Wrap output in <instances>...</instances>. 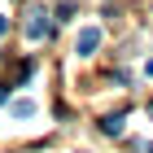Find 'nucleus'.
Returning <instances> with one entry per match:
<instances>
[{
    "instance_id": "nucleus-1",
    "label": "nucleus",
    "mask_w": 153,
    "mask_h": 153,
    "mask_svg": "<svg viewBox=\"0 0 153 153\" xmlns=\"http://www.w3.org/2000/svg\"><path fill=\"white\" fill-rule=\"evenodd\" d=\"M44 35H53V18L44 9H31L26 13V39H44Z\"/></svg>"
},
{
    "instance_id": "nucleus-2",
    "label": "nucleus",
    "mask_w": 153,
    "mask_h": 153,
    "mask_svg": "<svg viewBox=\"0 0 153 153\" xmlns=\"http://www.w3.org/2000/svg\"><path fill=\"white\" fill-rule=\"evenodd\" d=\"M96 48H101V31H96V26H83V31H79V44H74V53H79V57H92Z\"/></svg>"
},
{
    "instance_id": "nucleus-3",
    "label": "nucleus",
    "mask_w": 153,
    "mask_h": 153,
    "mask_svg": "<svg viewBox=\"0 0 153 153\" xmlns=\"http://www.w3.org/2000/svg\"><path fill=\"white\" fill-rule=\"evenodd\" d=\"M101 131H105V136H118V131H123V114H109V118H101Z\"/></svg>"
},
{
    "instance_id": "nucleus-4",
    "label": "nucleus",
    "mask_w": 153,
    "mask_h": 153,
    "mask_svg": "<svg viewBox=\"0 0 153 153\" xmlns=\"http://www.w3.org/2000/svg\"><path fill=\"white\" fill-rule=\"evenodd\" d=\"M13 114H18V118H31L35 105H31V101H13Z\"/></svg>"
},
{
    "instance_id": "nucleus-5",
    "label": "nucleus",
    "mask_w": 153,
    "mask_h": 153,
    "mask_svg": "<svg viewBox=\"0 0 153 153\" xmlns=\"http://www.w3.org/2000/svg\"><path fill=\"white\" fill-rule=\"evenodd\" d=\"M70 13H74V0H66V4H57V22H66Z\"/></svg>"
},
{
    "instance_id": "nucleus-6",
    "label": "nucleus",
    "mask_w": 153,
    "mask_h": 153,
    "mask_svg": "<svg viewBox=\"0 0 153 153\" xmlns=\"http://www.w3.org/2000/svg\"><path fill=\"white\" fill-rule=\"evenodd\" d=\"M0 105H9V88L4 83H0Z\"/></svg>"
},
{
    "instance_id": "nucleus-7",
    "label": "nucleus",
    "mask_w": 153,
    "mask_h": 153,
    "mask_svg": "<svg viewBox=\"0 0 153 153\" xmlns=\"http://www.w3.org/2000/svg\"><path fill=\"white\" fill-rule=\"evenodd\" d=\"M4 31H9V22H4V13H0V35H4Z\"/></svg>"
},
{
    "instance_id": "nucleus-8",
    "label": "nucleus",
    "mask_w": 153,
    "mask_h": 153,
    "mask_svg": "<svg viewBox=\"0 0 153 153\" xmlns=\"http://www.w3.org/2000/svg\"><path fill=\"white\" fill-rule=\"evenodd\" d=\"M144 74H153V57H149V61H144Z\"/></svg>"
},
{
    "instance_id": "nucleus-9",
    "label": "nucleus",
    "mask_w": 153,
    "mask_h": 153,
    "mask_svg": "<svg viewBox=\"0 0 153 153\" xmlns=\"http://www.w3.org/2000/svg\"><path fill=\"white\" fill-rule=\"evenodd\" d=\"M149 114H153V101H149Z\"/></svg>"
},
{
    "instance_id": "nucleus-10",
    "label": "nucleus",
    "mask_w": 153,
    "mask_h": 153,
    "mask_svg": "<svg viewBox=\"0 0 153 153\" xmlns=\"http://www.w3.org/2000/svg\"><path fill=\"white\" fill-rule=\"evenodd\" d=\"M149 153H153V144H149Z\"/></svg>"
}]
</instances>
